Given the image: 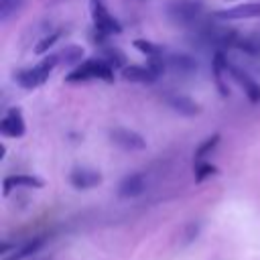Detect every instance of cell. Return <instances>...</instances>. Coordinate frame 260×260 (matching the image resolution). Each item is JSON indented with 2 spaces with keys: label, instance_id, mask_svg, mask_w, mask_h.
<instances>
[{
  "label": "cell",
  "instance_id": "ba28073f",
  "mask_svg": "<svg viewBox=\"0 0 260 260\" xmlns=\"http://www.w3.org/2000/svg\"><path fill=\"white\" fill-rule=\"evenodd\" d=\"M110 140L122 150H144L146 148V140L138 132L130 128H122V126L110 130Z\"/></svg>",
  "mask_w": 260,
  "mask_h": 260
},
{
  "label": "cell",
  "instance_id": "44dd1931",
  "mask_svg": "<svg viewBox=\"0 0 260 260\" xmlns=\"http://www.w3.org/2000/svg\"><path fill=\"white\" fill-rule=\"evenodd\" d=\"M45 244V240L43 238H37V240H32V242H28V244H24L22 248H14V254L12 256H8V258H4V260H22V258H26V256H32L41 246Z\"/></svg>",
  "mask_w": 260,
  "mask_h": 260
},
{
  "label": "cell",
  "instance_id": "277c9868",
  "mask_svg": "<svg viewBox=\"0 0 260 260\" xmlns=\"http://www.w3.org/2000/svg\"><path fill=\"white\" fill-rule=\"evenodd\" d=\"M91 18H93L95 35L110 37V35H120L122 32L120 20L110 14V10L104 6V2H91Z\"/></svg>",
  "mask_w": 260,
  "mask_h": 260
},
{
  "label": "cell",
  "instance_id": "8992f818",
  "mask_svg": "<svg viewBox=\"0 0 260 260\" xmlns=\"http://www.w3.org/2000/svg\"><path fill=\"white\" fill-rule=\"evenodd\" d=\"M0 132L8 138H20L26 132V124L22 118V110L18 106H12L6 110V114L0 120Z\"/></svg>",
  "mask_w": 260,
  "mask_h": 260
},
{
  "label": "cell",
  "instance_id": "ffe728a7",
  "mask_svg": "<svg viewBox=\"0 0 260 260\" xmlns=\"http://www.w3.org/2000/svg\"><path fill=\"white\" fill-rule=\"evenodd\" d=\"M193 175H195V181L197 183H203L205 179L217 175V167L207 162V160H199V162H193Z\"/></svg>",
  "mask_w": 260,
  "mask_h": 260
},
{
  "label": "cell",
  "instance_id": "4fadbf2b",
  "mask_svg": "<svg viewBox=\"0 0 260 260\" xmlns=\"http://www.w3.org/2000/svg\"><path fill=\"white\" fill-rule=\"evenodd\" d=\"M165 65H167V69H173L177 73H195L197 71V61L185 53H167Z\"/></svg>",
  "mask_w": 260,
  "mask_h": 260
},
{
  "label": "cell",
  "instance_id": "ac0fdd59",
  "mask_svg": "<svg viewBox=\"0 0 260 260\" xmlns=\"http://www.w3.org/2000/svg\"><path fill=\"white\" fill-rule=\"evenodd\" d=\"M217 144H219V134H211V136H207V138L195 148V152H193V162L205 160V156L211 154V152L215 150Z\"/></svg>",
  "mask_w": 260,
  "mask_h": 260
},
{
  "label": "cell",
  "instance_id": "e0dca14e",
  "mask_svg": "<svg viewBox=\"0 0 260 260\" xmlns=\"http://www.w3.org/2000/svg\"><path fill=\"white\" fill-rule=\"evenodd\" d=\"M134 49H138L140 53H144L148 59H162L165 55H167V51H165V47H160V45H156V43H152V41H144V39H136L134 43Z\"/></svg>",
  "mask_w": 260,
  "mask_h": 260
},
{
  "label": "cell",
  "instance_id": "7402d4cb",
  "mask_svg": "<svg viewBox=\"0 0 260 260\" xmlns=\"http://www.w3.org/2000/svg\"><path fill=\"white\" fill-rule=\"evenodd\" d=\"M22 4H24V0H0V16H2V22H6Z\"/></svg>",
  "mask_w": 260,
  "mask_h": 260
},
{
  "label": "cell",
  "instance_id": "5bb4252c",
  "mask_svg": "<svg viewBox=\"0 0 260 260\" xmlns=\"http://www.w3.org/2000/svg\"><path fill=\"white\" fill-rule=\"evenodd\" d=\"M16 187H32V189H41L45 187V181L41 177H35V175H8L2 183V193L4 195H10L12 189Z\"/></svg>",
  "mask_w": 260,
  "mask_h": 260
},
{
  "label": "cell",
  "instance_id": "d6986e66",
  "mask_svg": "<svg viewBox=\"0 0 260 260\" xmlns=\"http://www.w3.org/2000/svg\"><path fill=\"white\" fill-rule=\"evenodd\" d=\"M61 35H63V30L61 28H53L51 32H47V35H43L41 37V41H37V45H35V53H47L59 39H61Z\"/></svg>",
  "mask_w": 260,
  "mask_h": 260
},
{
  "label": "cell",
  "instance_id": "9a60e30c",
  "mask_svg": "<svg viewBox=\"0 0 260 260\" xmlns=\"http://www.w3.org/2000/svg\"><path fill=\"white\" fill-rule=\"evenodd\" d=\"M120 73H122V77L126 81H132V83H154L156 77H158L148 65L146 67H142V65H126Z\"/></svg>",
  "mask_w": 260,
  "mask_h": 260
},
{
  "label": "cell",
  "instance_id": "7c38bea8",
  "mask_svg": "<svg viewBox=\"0 0 260 260\" xmlns=\"http://www.w3.org/2000/svg\"><path fill=\"white\" fill-rule=\"evenodd\" d=\"M144 189H146V179H144V175H142V173H130V175H126V177L120 181V185H118V195H120L122 199H134V197L142 195Z\"/></svg>",
  "mask_w": 260,
  "mask_h": 260
},
{
  "label": "cell",
  "instance_id": "2e32d148",
  "mask_svg": "<svg viewBox=\"0 0 260 260\" xmlns=\"http://www.w3.org/2000/svg\"><path fill=\"white\" fill-rule=\"evenodd\" d=\"M57 57H59V63H63V65H81L83 61V47L81 45H67V47H63L59 53H57Z\"/></svg>",
  "mask_w": 260,
  "mask_h": 260
},
{
  "label": "cell",
  "instance_id": "8fae6325",
  "mask_svg": "<svg viewBox=\"0 0 260 260\" xmlns=\"http://www.w3.org/2000/svg\"><path fill=\"white\" fill-rule=\"evenodd\" d=\"M69 183L75 189H93L102 183V173L87 167H75L69 173Z\"/></svg>",
  "mask_w": 260,
  "mask_h": 260
},
{
  "label": "cell",
  "instance_id": "5b68a950",
  "mask_svg": "<svg viewBox=\"0 0 260 260\" xmlns=\"http://www.w3.org/2000/svg\"><path fill=\"white\" fill-rule=\"evenodd\" d=\"M160 98H162V102H165L169 108H173L175 112H179V114H183V116L193 118V116H199V114L203 112L201 104H197L193 98H189V95H185V93L165 91Z\"/></svg>",
  "mask_w": 260,
  "mask_h": 260
},
{
  "label": "cell",
  "instance_id": "52a82bcc",
  "mask_svg": "<svg viewBox=\"0 0 260 260\" xmlns=\"http://www.w3.org/2000/svg\"><path fill=\"white\" fill-rule=\"evenodd\" d=\"M228 71H230V75L238 81V85L244 89L246 98H248L252 104H260V83H258L246 69L234 65V63H228Z\"/></svg>",
  "mask_w": 260,
  "mask_h": 260
},
{
  "label": "cell",
  "instance_id": "30bf717a",
  "mask_svg": "<svg viewBox=\"0 0 260 260\" xmlns=\"http://www.w3.org/2000/svg\"><path fill=\"white\" fill-rule=\"evenodd\" d=\"M228 59L223 55V51H215L213 53V59H211V73H213V79H215V87L219 91L221 98H228L230 95V87H228V79L225 75L230 73L228 71Z\"/></svg>",
  "mask_w": 260,
  "mask_h": 260
},
{
  "label": "cell",
  "instance_id": "7a4b0ae2",
  "mask_svg": "<svg viewBox=\"0 0 260 260\" xmlns=\"http://www.w3.org/2000/svg\"><path fill=\"white\" fill-rule=\"evenodd\" d=\"M57 65H59V57H57V53H51V55L45 57L39 65L28 67V69H18V71H14V81H16V85H20V87H24V89H37V87H41V85L49 79L51 71H53Z\"/></svg>",
  "mask_w": 260,
  "mask_h": 260
},
{
  "label": "cell",
  "instance_id": "6da1fadb",
  "mask_svg": "<svg viewBox=\"0 0 260 260\" xmlns=\"http://www.w3.org/2000/svg\"><path fill=\"white\" fill-rule=\"evenodd\" d=\"M106 81L112 83L114 81V67L106 61V59H85L81 65H77L73 71H69L65 75V83H85V81Z\"/></svg>",
  "mask_w": 260,
  "mask_h": 260
},
{
  "label": "cell",
  "instance_id": "9c48e42d",
  "mask_svg": "<svg viewBox=\"0 0 260 260\" xmlns=\"http://www.w3.org/2000/svg\"><path fill=\"white\" fill-rule=\"evenodd\" d=\"M215 20H244V18H260V2H246L236 4L225 10L213 12Z\"/></svg>",
  "mask_w": 260,
  "mask_h": 260
},
{
  "label": "cell",
  "instance_id": "603a6c76",
  "mask_svg": "<svg viewBox=\"0 0 260 260\" xmlns=\"http://www.w3.org/2000/svg\"><path fill=\"white\" fill-rule=\"evenodd\" d=\"M91 2H104V0H91Z\"/></svg>",
  "mask_w": 260,
  "mask_h": 260
},
{
  "label": "cell",
  "instance_id": "3957f363",
  "mask_svg": "<svg viewBox=\"0 0 260 260\" xmlns=\"http://www.w3.org/2000/svg\"><path fill=\"white\" fill-rule=\"evenodd\" d=\"M169 16L179 24H195L205 12V6L199 0H175L167 8Z\"/></svg>",
  "mask_w": 260,
  "mask_h": 260
}]
</instances>
